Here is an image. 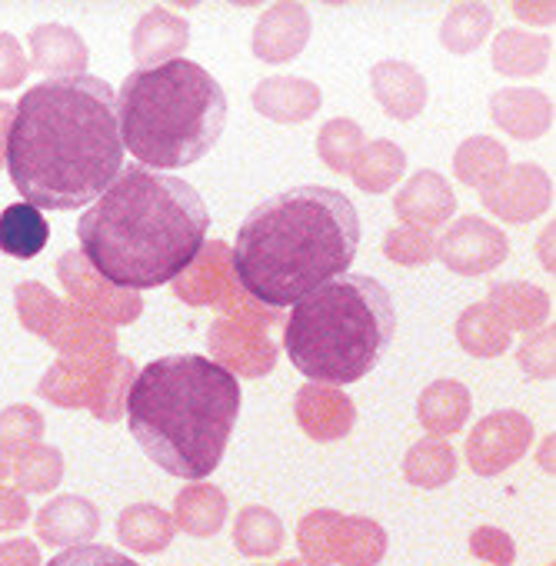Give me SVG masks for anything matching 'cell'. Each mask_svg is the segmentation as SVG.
<instances>
[{"label":"cell","instance_id":"obj_1","mask_svg":"<svg viewBox=\"0 0 556 566\" xmlns=\"http://www.w3.org/2000/svg\"><path fill=\"white\" fill-rule=\"evenodd\" d=\"M4 144L24 203L41 213L81 210L124 170L117 91L91 74L41 81L18 101Z\"/></svg>","mask_w":556,"mask_h":566},{"label":"cell","instance_id":"obj_2","mask_svg":"<svg viewBox=\"0 0 556 566\" xmlns=\"http://www.w3.org/2000/svg\"><path fill=\"white\" fill-rule=\"evenodd\" d=\"M207 230L210 210L193 184L124 164L120 177L77 220V243L114 287L154 291L200 256Z\"/></svg>","mask_w":556,"mask_h":566},{"label":"cell","instance_id":"obj_3","mask_svg":"<svg viewBox=\"0 0 556 566\" xmlns=\"http://www.w3.org/2000/svg\"><path fill=\"white\" fill-rule=\"evenodd\" d=\"M360 233L364 223L347 193L321 184L291 187L246 213L230 270L253 301L291 307L350 270Z\"/></svg>","mask_w":556,"mask_h":566},{"label":"cell","instance_id":"obj_4","mask_svg":"<svg viewBox=\"0 0 556 566\" xmlns=\"http://www.w3.org/2000/svg\"><path fill=\"white\" fill-rule=\"evenodd\" d=\"M127 427L140 450L177 480L210 476L240 417L237 377L203 354L150 360L127 390Z\"/></svg>","mask_w":556,"mask_h":566},{"label":"cell","instance_id":"obj_5","mask_svg":"<svg viewBox=\"0 0 556 566\" xmlns=\"http://www.w3.org/2000/svg\"><path fill=\"white\" fill-rule=\"evenodd\" d=\"M227 114L223 87L183 57L140 67L117 91L124 150L134 164L164 174L203 160L220 140Z\"/></svg>","mask_w":556,"mask_h":566},{"label":"cell","instance_id":"obj_6","mask_svg":"<svg viewBox=\"0 0 556 566\" xmlns=\"http://www.w3.org/2000/svg\"><path fill=\"white\" fill-rule=\"evenodd\" d=\"M397 334V304L380 280L344 273L294 304L284 354L311 384L364 380Z\"/></svg>","mask_w":556,"mask_h":566},{"label":"cell","instance_id":"obj_7","mask_svg":"<svg viewBox=\"0 0 556 566\" xmlns=\"http://www.w3.org/2000/svg\"><path fill=\"white\" fill-rule=\"evenodd\" d=\"M51 240V227L44 213L31 203H11L0 213V250L18 260L38 256Z\"/></svg>","mask_w":556,"mask_h":566},{"label":"cell","instance_id":"obj_8","mask_svg":"<svg viewBox=\"0 0 556 566\" xmlns=\"http://www.w3.org/2000/svg\"><path fill=\"white\" fill-rule=\"evenodd\" d=\"M44 566H137L130 556H124L114 546H101V543H77L64 553H57L54 559H48Z\"/></svg>","mask_w":556,"mask_h":566}]
</instances>
